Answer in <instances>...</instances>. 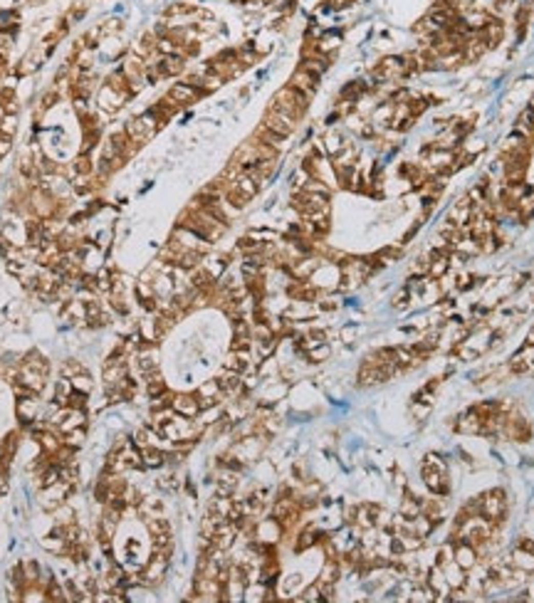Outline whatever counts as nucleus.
I'll return each mask as SVG.
<instances>
[{
	"instance_id": "obj_1",
	"label": "nucleus",
	"mask_w": 534,
	"mask_h": 603,
	"mask_svg": "<svg viewBox=\"0 0 534 603\" xmlns=\"http://www.w3.org/2000/svg\"><path fill=\"white\" fill-rule=\"evenodd\" d=\"M480 509H482V517L485 519H500L505 514V497L502 492H490L480 500Z\"/></svg>"
},
{
	"instance_id": "obj_14",
	"label": "nucleus",
	"mask_w": 534,
	"mask_h": 603,
	"mask_svg": "<svg viewBox=\"0 0 534 603\" xmlns=\"http://www.w3.org/2000/svg\"><path fill=\"white\" fill-rule=\"evenodd\" d=\"M310 356H312V359H314V361H324V359L329 356V346H326V344H322L319 349H314V351H312Z\"/></svg>"
},
{
	"instance_id": "obj_9",
	"label": "nucleus",
	"mask_w": 534,
	"mask_h": 603,
	"mask_svg": "<svg viewBox=\"0 0 534 603\" xmlns=\"http://www.w3.org/2000/svg\"><path fill=\"white\" fill-rule=\"evenodd\" d=\"M515 564H517L520 569H524V571H532L534 569V554L532 551H522L520 549V551L515 554Z\"/></svg>"
},
{
	"instance_id": "obj_11",
	"label": "nucleus",
	"mask_w": 534,
	"mask_h": 603,
	"mask_svg": "<svg viewBox=\"0 0 534 603\" xmlns=\"http://www.w3.org/2000/svg\"><path fill=\"white\" fill-rule=\"evenodd\" d=\"M82 440H85V430H82V425H79L77 430H70V433H67V445H82Z\"/></svg>"
},
{
	"instance_id": "obj_5",
	"label": "nucleus",
	"mask_w": 534,
	"mask_h": 603,
	"mask_svg": "<svg viewBox=\"0 0 534 603\" xmlns=\"http://www.w3.org/2000/svg\"><path fill=\"white\" fill-rule=\"evenodd\" d=\"M455 564L460 566V569H470V566H475V561H478V554H475V549L470 547V544H463V547L455 551Z\"/></svg>"
},
{
	"instance_id": "obj_3",
	"label": "nucleus",
	"mask_w": 534,
	"mask_h": 603,
	"mask_svg": "<svg viewBox=\"0 0 534 603\" xmlns=\"http://www.w3.org/2000/svg\"><path fill=\"white\" fill-rule=\"evenodd\" d=\"M220 391H223V388H220V381H208V383H203V386H200V391H198L200 408L215 403V401H218V396H220Z\"/></svg>"
},
{
	"instance_id": "obj_2",
	"label": "nucleus",
	"mask_w": 534,
	"mask_h": 603,
	"mask_svg": "<svg viewBox=\"0 0 534 603\" xmlns=\"http://www.w3.org/2000/svg\"><path fill=\"white\" fill-rule=\"evenodd\" d=\"M171 408H173L178 415H183V418H193L198 410H200V401L193 398V396H176V398L171 401Z\"/></svg>"
},
{
	"instance_id": "obj_7",
	"label": "nucleus",
	"mask_w": 534,
	"mask_h": 603,
	"mask_svg": "<svg viewBox=\"0 0 534 603\" xmlns=\"http://www.w3.org/2000/svg\"><path fill=\"white\" fill-rule=\"evenodd\" d=\"M445 578H448L450 589H453V586H463V584H465V574H463V569H460V566H458L455 561H453V564L448 566V574H445Z\"/></svg>"
},
{
	"instance_id": "obj_18",
	"label": "nucleus",
	"mask_w": 534,
	"mask_h": 603,
	"mask_svg": "<svg viewBox=\"0 0 534 603\" xmlns=\"http://www.w3.org/2000/svg\"><path fill=\"white\" fill-rule=\"evenodd\" d=\"M532 109H534V101H532Z\"/></svg>"
},
{
	"instance_id": "obj_10",
	"label": "nucleus",
	"mask_w": 534,
	"mask_h": 603,
	"mask_svg": "<svg viewBox=\"0 0 534 603\" xmlns=\"http://www.w3.org/2000/svg\"><path fill=\"white\" fill-rule=\"evenodd\" d=\"M72 388L74 391H82V393H89V388H92V381L87 379V373H79V376H72Z\"/></svg>"
},
{
	"instance_id": "obj_12",
	"label": "nucleus",
	"mask_w": 534,
	"mask_h": 603,
	"mask_svg": "<svg viewBox=\"0 0 534 603\" xmlns=\"http://www.w3.org/2000/svg\"><path fill=\"white\" fill-rule=\"evenodd\" d=\"M149 527H151V532H154V534H163V532H169V522H163V519H154V522H151Z\"/></svg>"
},
{
	"instance_id": "obj_13",
	"label": "nucleus",
	"mask_w": 534,
	"mask_h": 603,
	"mask_svg": "<svg viewBox=\"0 0 534 603\" xmlns=\"http://www.w3.org/2000/svg\"><path fill=\"white\" fill-rule=\"evenodd\" d=\"M445 269H448V260H445V257H440L438 262L430 265V275H443Z\"/></svg>"
},
{
	"instance_id": "obj_4",
	"label": "nucleus",
	"mask_w": 534,
	"mask_h": 603,
	"mask_svg": "<svg viewBox=\"0 0 534 603\" xmlns=\"http://www.w3.org/2000/svg\"><path fill=\"white\" fill-rule=\"evenodd\" d=\"M166 551H158L154 559H151V564H149V569H146V581H158L161 576H163V571H166Z\"/></svg>"
},
{
	"instance_id": "obj_15",
	"label": "nucleus",
	"mask_w": 534,
	"mask_h": 603,
	"mask_svg": "<svg viewBox=\"0 0 534 603\" xmlns=\"http://www.w3.org/2000/svg\"><path fill=\"white\" fill-rule=\"evenodd\" d=\"M324 581H334L337 578V564H329L326 569H324V576H322Z\"/></svg>"
},
{
	"instance_id": "obj_17",
	"label": "nucleus",
	"mask_w": 534,
	"mask_h": 603,
	"mask_svg": "<svg viewBox=\"0 0 534 603\" xmlns=\"http://www.w3.org/2000/svg\"><path fill=\"white\" fill-rule=\"evenodd\" d=\"M534 344V329H532V334H529V346Z\"/></svg>"
},
{
	"instance_id": "obj_16",
	"label": "nucleus",
	"mask_w": 534,
	"mask_h": 603,
	"mask_svg": "<svg viewBox=\"0 0 534 603\" xmlns=\"http://www.w3.org/2000/svg\"><path fill=\"white\" fill-rule=\"evenodd\" d=\"M520 547H522V551H532V554H534V542H532V539H522Z\"/></svg>"
},
{
	"instance_id": "obj_6",
	"label": "nucleus",
	"mask_w": 534,
	"mask_h": 603,
	"mask_svg": "<svg viewBox=\"0 0 534 603\" xmlns=\"http://www.w3.org/2000/svg\"><path fill=\"white\" fill-rule=\"evenodd\" d=\"M163 460H166V458H163V452H161V450H156V448H151V445L141 452V465H146V467H161V465H163Z\"/></svg>"
},
{
	"instance_id": "obj_8",
	"label": "nucleus",
	"mask_w": 534,
	"mask_h": 603,
	"mask_svg": "<svg viewBox=\"0 0 534 603\" xmlns=\"http://www.w3.org/2000/svg\"><path fill=\"white\" fill-rule=\"evenodd\" d=\"M196 94H198V92L191 85H176L173 89H171V97L181 99V101H191V99L196 97Z\"/></svg>"
}]
</instances>
